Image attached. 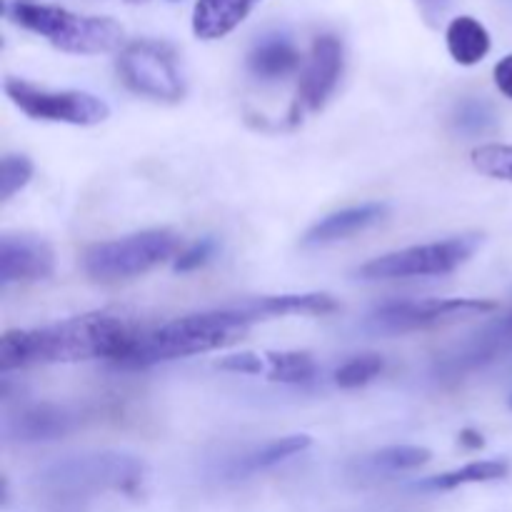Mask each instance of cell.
I'll return each mask as SVG.
<instances>
[{
	"label": "cell",
	"mask_w": 512,
	"mask_h": 512,
	"mask_svg": "<svg viewBox=\"0 0 512 512\" xmlns=\"http://www.w3.org/2000/svg\"><path fill=\"white\" fill-rule=\"evenodd\" d=\"M310 443H313V440H310L308 435H288V438L273 440V443L263 445V448L253 450V453L235 460L233 475H253V473H260V470L275 468V465H280L283 460L308 450Z\"/></svg>",
	"instance_id": "ffe728a7"
},
{
	"label": "cell",
	"mask_w": 512,
	"mask_h": 512,
	"mask_svg": "<svg viewBox=\"0 0 512 512\" xmlns=\"http://www.w3.org/2000/svg\"><path fill=\"white\" fill-rule=\"evenodd\" d=\"M118 75L133 93L160 103H178L185 95L175 50L158 40H135L118 55Z\"/></svg>",
	"instance_id": "52a82bcc"
},
{
	"label": "cell",
	"mask_w": 512,
	"mask_h": 512,
	"mask_svg": "<svg viewBox=\"0 0 512 512\" xmlns=\"http://www.w3.org/2000/svg\"><path fill=\"white\" fill-rule=\"evenodd\" d=\"M248 68L260 80H280L300 68V53L290 40L268 38L248 55Z\"/></svg>",
	"instance_id": "ac0fdd59"
},
{
	"label": "cell",
	"mask_w": 512,
	"mask_h": 512,
	"mask_svg": "<svg viewBox=\"0 0 512 512\" xmlns=\"http://www.w3.org/2000/svg\"><path fill=\"white\" fill-rule=\"evenodd\" d=\"M460 443L470 450H478V448H483L485 440H483V435L475 433V430H463V433H460Z\"/></svg>",
	"instance_id": "4dcf8cb0"
},
{
	"label": "cell",
	"mask_w": 512,
	"mask_h": 512,
	"mask_svg": "<svg viewBox=\"0 0 512 512\" xmlns=\"http://www.w3.org/2000/svg\"><path fill=\"white\" fill-rule=\"evenodd\" d=\"M388 210L390 208L385 203H363L325 215L303 235V245H328L353 238V235L378 225L388 215Z\"/></svg>",
	"instance_id": "5bb4252c"
},
{
	"label": "cell",
	"mask_w": 512,
	"mask_h": 512,
	"mask_svg": "<svg viewBox=\"0 0 512 512\" xmlns=\"http://www.w3.org/2000/svg\"><path fill=\"white\" fill-rule=\"evenodd\" d=\"M510 408H512V398H510Z\"/></svg>",
	"instance_id": "d6a6232c"
},
{
	"label": "cell",
	"mask_w": 512,
	"mask_h": 512,
	"mask_svg": "<svg viewBox=\"0 0 512 512\" xmlns=\"http://www.w3.org/2000/svg\"><path fill=\"white\" fill-rule=\"evenodd\" d=\"M483 235H455L448 240H435L425 245L385 253L368 260L358 268L363 280H398V278H430V275H448L468 263L478 250Z\"/></svg>",
	"instance_id": "8992f818"
},
{
	"label": "cell",
	"mask_w": 512,
	"mask_h": 512,
	"mask_svg": "<svg viewBox=\"0 0 512 512\" xmlns=\"http://www.w3.org/2000/svg\"><path fill=\"white\" fill-rule=\"evenodd\" d=\"M250 318L240 305L183 315L155 330H145L138 348L123 363V368H150L165 360L190 358V355L213 353L240 340L250 328Z\"/></svg>",
	"instance_id": "7a4b0ae2"
},
{
	"label": "cell",
	"mask_w": 512,
	"mask_h": 512,
	"mask_svg": "<svg viewBox=\"0 0 512 512\" xmlns=\"http://www.w3.org/2000/svg\"><path fill=\"white\" fill-rule=\"evenodd\" d=\"M128 3H145V0H128Z\"/></svg>",
	"instance_id": "1f68e13d"
},
{
	"label": "cell",
	"mask_w": 512,
	"mask_h": 512,
	"mask_svg": "<svg viewBox=\"0 0 512 512\" xmlns=\"http://www.w3.org/2000/svg\"><path fill=\"white\" fill-rule=\"evenodd\" d=\"M33 178V163L25 155H5L0 163V200H10Z\"/></svg>",
	"instance_id": "484cf974"
},
{
	"label": "cell",
	"mask_w": 512,
	"mask_h": 512,
	"mask_svg": "<svg viewBox=\"0 0 512 512\" xmlns=\"http://www.w3.org/2000/svg\"><path fill=\"white\" fill-rule=\"evenodd\" d=\"M450 3H453V0H415L420 18H423L430 28H438L440 20H443L445 13L450 10Z\"/></svg>",
	"instance_id": "f1b7e54d"
},
{
	"label": "cell",
	"mask_w": 512,
	"mask_h": 512,
	"mask_svg": "<svg viewBox=\"0 0 512 512\" xmlns=\"http://www.w3.org/2000/svg\"><path fill=\"white\" fill-rule=\"evenodd\" d=\"M145 465L125 453H85L58 460L40 470L38 480L53 493H95V490H120L133 493L143 483Z\"/></svg>",
	"instance_id": "5b68a950"
},
{
	"label": "cell",
	"mask_w": 512,
	"mask_h": 512,
	"mask_svg": "<svg viewBox=\"0 0 512 512\" xmlns=\"http://www.w3.org/2000/svg\"><path fill=\"white\" fill-rule=\"evenodd\" d=\"M433 453L428 448L418 445H393L383 448L368 458V465L375 473H405V470H418L425 463H430Z\"/></svg>",
	"instance_id": "603a6c76"
},
{
	"label": "cell",
	"mask_w": 512,
	"mask_h": 512,
	"mask_svg": "<svg viewBox=\"0 0 512 512\" xmlns=\"http://www.w3.org/2000/svg\"><path fill=\"white\" fill-rule=\"evenodd\" d=\"M80 423L83 418L70 405L35 403L8 415L3 420V435L13 443H48L70 435Z\"/></svg>",
	"instance_id": "7c38bea8"
},
{
	"label": "cell",
	"mask_w": 512,
	"mask_h": 512,
	"mask_svg": "<svg viewBox=\"0 0 512 512\" xmlns=\"http://www.w3.org/2000/svg\"><path fill=\"white\" fill-rule=\"evenodd\" d=\"M220 368L233 370V373H243V375H260L265 373V358L255 353L230 355V358L220 360Z\"/></svg>",
	"instance_id": "83f0119b"
},
{
	"label": "cell",
	"mask_w": 512,
	"mask_h": 512,
	"mask_svg": "<svg viewBox=\"0 0 512 512\" xmlns=\"http://www.w3.org/2000/svg\"><path fill=\"white\" fill-rule=\"evenodd\" d=\"M180 235L168 228L140 230L115 240L93 243L83 250V270L98 283H123L140 278L175 255L178 258Z\"/></svg>",
	"instance_id": "277c9868"
},
{
	"label": "cell",
	"mask_w": 512,
	"mask_h": 512,
	"mask_svg": "<svg viewBox=\"0 0 512 512\" xmlns=\"http://www.w3.org/2000/svg\"><path fill=\"white\" fill-rule=\"evenodd\" d=\"M490 310H495V303L475 298L393 300L375 308V313L370 315V325L383 333H410V330L458 323V320L485 315Z\"/></svg>",
	"instance_id": "9c48e42d"
},
{
	"label": "cell",
	"mask_w": 512,
	"mask_h": 512,
	"mask_svg": "<svg viewBox=\"0 0 512 512\" xmlns=\"http://www.w3.org/2000/svg\"><path fill=\"white\" fill-rule=\"evenodd\" d=\"M265 375L273 383L300 385L315 378V360L308 353H265Z\"/></svg>",
	"instance_id": "7402d4cb"
},
{
	"label": "cell",
	"mask_w": 512,
	"mask_h": 512,
	"mask_svg": "<svg viewBox=\"0 0 512 512\" xmlns=\"http://www.w3.org/2000/svg\"><path fill=\"white\" fill-rule=\"evenodd\" d=\"M493 78H495V85H498L500 93H503L505 98L512 100V53L505 55V58L495 65Z\"/></svg>",
	"instance_id": "f546056e"
},
{
	"label": "cell",
	"mask_w": 512,
	"mask_h": 512,
	"mask_svg": "<svg viewBox=\"0 0 512 512\" xmlns=\"http://www.w3.org/2000/svg\"><path fill=\"white\" fill-rule=\"evenodd\" d=\"M5 93L28 118L45 123L98 125L110 118V105L85 90H50L23 78L5 80Z\"/></svg>",
	"instance_id": "ba28073f"
},
{
	"label": "cell",
	"mask_w": 512,
	"mask_h": 512,
	"mask_svg": "<svg viewBox=\"0 0 512 512\" xmlns=\"http://www.w3.org/2000/svg\"><path fill=\"white\" fill-rule=\"evenodd\" d=\"M215 253H218V240L215 238L198 240V243H193L190 248L180 250L173 265L175 273H190V270L203 268L210 258H215Z\"/></svg>",
	"instance_id": "4316f807"
},
{
	"label": "cell",
	"mask_w": 512,
	"mask_h": 512,
	"mask_svg": "<svg viewBox=\"0 0 512 512\" xmlns=\"http://www.w3.org/2000/svg\"><path fill=\"white\" fill-rule=\"evenodd\" d=\"M240 305H243L250 323L270 318H285V315H328L338 310V300L328 293L265 295V298H255Z\"/></svg>",
	"instance_id": "9a60e30c"
},
{
	"label": "cell",
	"mask_w": 512,
	"mask_h": 512,
	"mask_svg": "<svg viewBox=\"0 0 512 512\" xmlns=\"http://www.w3.org/2000/svg\"><path fill=\"white\" fill-rule=\"evenodd\" d=\"M508 473L510 465L505 460H478V463H468L458 470H450V473L420 480V483H415V490H420V493H448V490L463 488V485L503 480Z\"/></svg>",
	"instance_id": "d6986e66"
},
{
	"label": "cell",
	"mask_w": 512,
	"mask_h": 512,
	"mask_svg": "<svg viewBox=\"0 0 512 512\" xmlns=\"http://www.w3.org/2000/svg\"><path fill=\"white\" fill-rule=\"evenodd\" d=\"M508 353H512V313L505 318H495L493 323L475 330L465 343L458 345L453 355H445L438 363V375L460 378V375L485 368L488 363Z\"/></svg>",
	"instance_id": "8fae6325"
},
{
	"label": "cell",
	"mask_w": 512,
	"mask_h": 512,
	"mask_svg": "<svg viewBox=\"0 0 512 512\" xmlns=\"http://www.w3.org/2000/svg\"><path fill=\"white\" fill-rule=\"evenodd\" d=\"M470 158H473L475 170H480L488 178L512 183V145H480Z\"/></svg>",
	"instance_id": "d4e9b609"
},
{
	"label": "cell",
	"mask_w": 512,
	"mask_h": 512,
	"mask_svg": "<svg viewBox=\"0 0 512 512\" xmlns=\"http://www.w3.org/2000/svg\"><path fill=\"white\" fill-rule=\"evenodd\" d=\"M255 0H198L193 8V33L200 40H218L233 33Z\"/></svg>",
	"instance_id": "2e32d148"
},
{
	"label": "cell",
	"mask_w": 512,
	"mask_h": 512,
	"mask_svg": "<svg viewBox=\"0 0 512 512\" xmlns=\"http://www.w3.org/2000/svg\"><path fill=\"white\" fill-rule=\"evenodd\" d=\"M55 253L35 235H3L0 240V283H30L50 278Z\"/></svg>",
	"instance_id": "4fadbf2b"
},
{
	"label": "cell",
	"mask_w": 512,
	"mask_h": 512,
	"mask_svg": "<svg viewBox=\"0 0 512 512\" xmlns=\"http://www.w3.org/2000/svg\"><path fill=\"white\" fill-rule=\"evenodd\" d=\"M145 330L115 313H85L33 330H8L0 338V370L45 363L113 360L123 368Z\"/></svg>",
	"instance_id": "6da1fadb"
},
{
	"label": "cell",
	"mask_w": 512,
	"mask_h": 512,
	"mask_svg": "<svg viewBox=\"0 0 512 512\" xmlns=\"http://www.w3.org/2000/svg\"><path fill=\"white\" fill-rule=\"evenodd\" d=\"M445 43H448L455 63L478 65L490 53L493 40L480 20H475L473 15H458L450 20L448 30H445Z\"/></svg>",
	"instance_id": "e0dca14e"
},
{
	"label": "cell",
	"mask_w": 512,
	"mask_h": 512,
	"mask_svg": "<svg viewBox=\"0 0 512 512\" xmlns=\"http://www.w3.org/2000/svg\"><path fill=\"white\" fill-rule=\"evenodd\" d=\"M385 368V360L383 355L378 353H363V355H355L350 358L348 363L340 365L335 370V385L345 390H353V388H363V385L373 383Z\"/></svg>",
	"instance_id": "cb8c5ba5"
},
{
	"label": "cell",
	"mask_w": 512,
	"mask_h": 512,
	"mask_svg": "<svg viewBox=\"0 0 512 512\" xmlns=\"http://www.w3.org/2000/svg\"><path fill=\"white\" fill-rule=\"evenodd\" d=\"M450 128L463 138H483L498 130V113L488 100L465 98L450 113Z\"/></svg>",
	"instance_id": "44dd1931"
},
{
	"label": "cell",
	"mask_w": 512,
	"mask_h": 512,
	"mask_svg": "<svg viewBox=\"0 0 512 512\" xmlns=\"http://www.w3.org/2000/svg\"><path fill=\"white\" fill-rule=\"evenodd\" d=\"M5 13L15 25L40 35L63 53L103 55L113 53L125 43L123 25L105 15H78L58 5L23 3V0L8 5Z\"/></svg>",
	"instance_id": "3957f363"
},
{
	"label": "cell",
	"mask_w": 512,
	"mask_h": 512,
	"mask_svg": "<svg viewBox=\"0 0 512 512\" xmlns=\"http://www.w3.org/2000/svg\"><path fill=\"white\" fill-rule=\"evenodd\" d=\"M343 75V43L335 35H318L310 45V55L300 73L298 95L293 103V115L298 120L303 113H315L328 103Z\"/></svg>",
	"instance_id": "30bf717a"
}]
</instances>
